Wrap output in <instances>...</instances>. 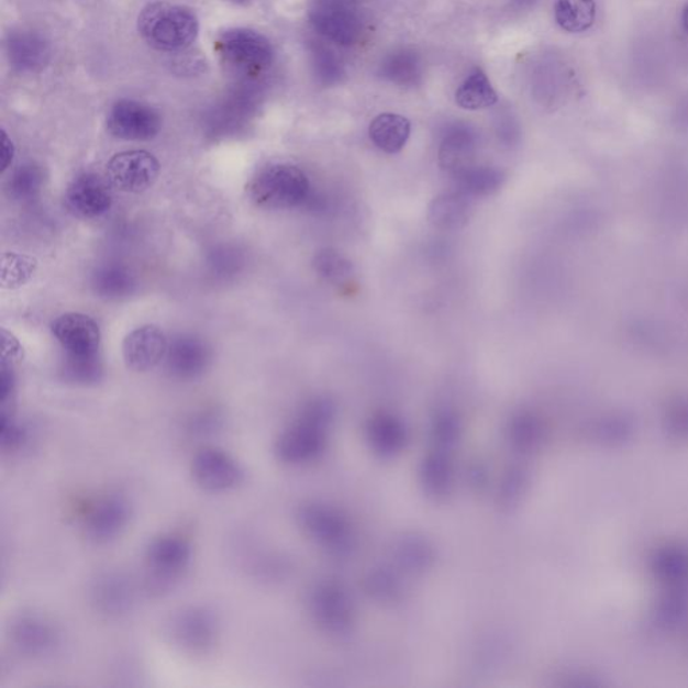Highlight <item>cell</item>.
Segmentation results:
<instances>
[{"mask_svg": "<svg viewBox=\"0 0 688 688\" xmlns=\"http://www.w3.org/2000/svg\"><path fill=\"white\" fill-rule=\"evenodd\" d=\"M137 32L156 51H186L197 41L198 16L189 8L168 2L146 5L137 16Z\"/></svg>", "mask_w": 688, "mask_h": 688, "instance_id": "cell-1", "label": "cell"}, {"mask_svg": "<svg viewBox=\"0 0 688 688\" xmlns=\"http://www.w3.org/2000/svg\"><path fill=\"white\" fill-rule=\"evenodd\" d=\"M312 190L307 174L298 166L287 163L263 168L247 185L251 201L264 210L304 208Z\"/></svg>", "mask_w": 688, "mask_h": 688, "instance_id": "cell-2", "label": "cell"}, {"mask_svg": "<svg viewBox=\"0 0 688 688\" xmlns=\"http://www.w3.org/2000/svg\"><path fill=\"white\" fill-rule=\"evenodd\" d=\"M222 62L244 76H258L274 64L275 51L265 35L251 29H231L217 41Z\"/></svg>", "mask_w": 688, "mask_h": 688, "instance_id": "cell-3", "label": "cell"}, {"mask_svg": "<svg viewBox=\"0 0 688 688\" xmlns=\"http://www.w3.org/2000/svg\"><path fill=\"white\" fill-rule=\"evenodd\" d=\"M192 547L184 535L168 533L151 541L146 551V573L151 589L156 591L174 587L189 570Z\"/></svg>", "mask_w": 688, "mask_h": 688, "instance_id": "cell-4", "label": "cell"}, {"mask_svg": "<svg viewBox=\"0 0 688 688\" xmlns=\"http://www.w3.org/2000/svg\"><path fill=\"white\" fill-rule=\"evenodd\" d=\"M131 521V506L118 493L101 495L84 507L81 528L90 541L107 545L122 536Z\"/></svg>", "mask_w": 688, "mask_h": 688, "instance_id": "cell-5", "label": "cell"}, {"mask_svg": "<svg viewBox=\"0 0 688 688\" xmlns=\"http://www.w3.org/2000/svg\"><path fill=\"white\" fill-rule=\"evenodd\" d=\"M192 479L210 493L234 490L244 481L245 473L237 458L219 446H203L191 462Z\"/></svg>", "mask_w": 688, "mask_h": 688, "instance_id": "cell-6", "label": "cell"}, {"mask_svg": "<svg viewBox=\"0 0 688 688\" xmlns=\"http://www.w3.org/2000/svg\"><path fill=\"white\" fill-rule=\"evenodd\" d=\"M52 334L64 348L69 364L99 360L101 331L92 318L78 312L64 313L54 320Z\"/></svg>", "mask_w": 688, "mask_h": 688, "instance_id": "cell-7", "label": "cell"}, {"mask_svg": "<svg viewBox=\"0 0 688 688\" xmlns=\"http://www.w3.org/2000/svg\"><path fill=\"white\" fill-rule=\"evenodd\" d=\"M160 163L144 149L123 151L113 155L107 165V180L114 189L138 195L158 180Z\"/></svg>", "mask_w": 688, "mask_h": 688, "instance_id": "cell-8", "label": "cell"}, {"mask_svg": "<svg viewBox=\"0 0 688 688\" xmlns=\"http://www.w3.org/2000/svg\"><path fill=\"white\" fill-rule=\"evenodd\" d=\"M170 635L175 645L186 654L204 655L217 643L219 621L207 608H187L174 615Z\"/></svg>", "mask_w": 688, "mask_h": 688, "instance_id": "cell-9", "label": "cell"}, {"mask_svg": "<svg viewBox=\"0 0 688 688\" xmlns=\"http://www.w3.org/2000/svg\"><path fill=\"white\" fill-rule=\"evenodd\" d=\"M107 126L120 141L146 142L159 134L162 120L154 108L143 102L120 100L108 113Z\"/></svg>", "mask_w": 688, "mask_h": 688, "instance_id": "cell-10", "label": "cell"}, {"mask_svg": "<svg viewBox=\"0 0 688 688\" xmlns=\"http://www.w3.org/2000/svg\"><path fill=\"white\" fill-rule=\"evenodd\" d=\"M65 201L78 219L95 220L110 211L112 195L110 186L99 175L84 173L69 184Z\"/></svg>", "mask_w": 688, "mask_h": 688, "instance_id": "cell-11", "label": "cell"}, {"mask_svg": "<svg viewBox=\"0 0 688 688\" xmlns=\"http://www.w3.org/2000/svg\"><path fill=\"white\" fill-rule=\"evenodd\" d=\"M165 332L158 325L146 324L131 331L123 342V358L129 369L146 373L155 369L167 357Z\"/></svg>", "mask_w": 688, "mask_h": 688, "instance_id": "cell-12", "label": "cell"}, {"mask_svg": "<svg viewBox=\"0 0 688 688\" xmlns=\"http://www.w3.org/2000/svg\"><path fill=\"white\" fill-rule=\"evenodd\" d=\"M5 54L13 69L20 74H37L52 58L49 42L33 30H15L5 40Z\"/></svg>", "mask_w": 688, "mask_h": 688, "instance_id": "cell-13", "label": "cell"}, {"mask_svg": "<svg viewBox=\"0 0 688 688\" xmlns=\"http://www.w3.org/2000/svg\"><path fill=\"white\" fill-rule=\"evenodd\" d=\"M312 25L320 34L348 45L359 33L358 20L342 2L317 0L311 10Z\"/></svg>", "mask_w": 688, "mask_h": 688, "instance_id": "cell-14", "label": "cell"}, {"mask_svg": "<svg viewBox=\"0 0 688 688\" xmlns=\"http://www.w3.org/2000/svg\"><path fill=\"white\" fill-rule=\"evenodd\" d=\"M478 135L468 125L455 124L444 132L439 159L443 170L451 175L474 165Z\"/></svg>", "mask_w": 688, "mask_h": 688, "instance_id": "cell-15", "label": "cell"}, {"mask_svg": "<svg viewBox=\"0 0 688 688\" xmlns=\"http://www.w3.org/2000/svg\"><path fill=\"white\" fill-rule=\"evenodd\" d=\"M15 647L29 656H45L58 645V632L38 615H22L13 625Z\"/></svg>", "mask_w": 688, "mask_h": 688, "instance_id": "cell-16", "label": "cell"}, {"mask_svg": "<svg viewBox=\"0 0 688 688\" xmlns=\"http://www.w3.org/2000/svg\"><path fill=\"white\" fill-rule=\"evenodd\" d=\"M473 211V199L455 190L434 198L430 208V221L440 231L455 232L467 225Z\"/></svg>", "mask_w": 688, "mask_h": 688, "instance_id": "cell-17", "label": "cell"}, {"mask_svg": "<svg viewBox=\"0 0 688 688\" xmlns=\"http://www.w3.org/2000/svg\"><path fill=\"white\" fill-rule=\"evenodd\" d=\"M454 190L469 199H479L493 195L504 184V174L490 166H469L451 175Z\"/></svg>", "mask_w": 688, "mask_h": 688, "instance_id": "cell-18", "label": "cell"}, {"mask_svg": "<svg viewBox=\"0 0 688 688\" xmlns=\"http://www.w3.org/2000/svg\"><path fill=\"white\" fill-rule=\"evenodd\" d=\"M168 369L179 378L199 376L207 367L209 355L202 342L195 337H180L175 341L167 353Z\"/></svg>", "mask_w": 688, "mask_h": 688, "instance_id": "cell-19", "label": "cell"}, {"mask_svg": "<svg viewBox=\"0 0 688 688\" xmlns=\"http://www.w3.org/2000/svg\"><path fill=\"white\" fill-rule=\"evenodd\" d=\"M410 130L412 126L407 118L396 113H384L373 120L369 135L374 146L393 155L407 146Z\"/></svg>", "mask_w": 688, "mask_h": 688, "instance_id": "cell-20", "label": "cell"}, {"mask_svg": "<svg viewBox=\"0 0 688 688\" xmlns=\"http://www.w3.org/2000/svg\"><path fill=\"white\" fill-rule=\"evenodd\" d=\"M497 101L498 95L481 69H475L456 92L457 106L467 111L486 110L497 104Z\"/></svg>", "mask_w": 688, "mask_h": 688, "instance_id": "cell-21", "label": "cell"}, {"mask_svg": "<svg viewBox=\"0 0 688 688\" xmlns=\"http://www.w3.org/2000/svg\"><path fill=\"white\" fill-rule=\"evenodd\" d=\"M318 275L332 286L341 289H352L355 286V270L353 264L348 262L341 252L325 247L318 253L313 259Z\"/></svg>", "mask_w": 688, "mask_h": 688, "instance_id": "cell-22", "label": "cell"}, {"mask_svg": "<svg viewBox=\"0 0 688 688\" xmlns=\"http://www.w3.org/2000/svg\"><path fill=\"white\" fill-rule=\"evenodd\" d=\"M555 21L567 33H584L595 25V0H558L554 9Z\"/></svg>", "mask_w": 688, "mask_h": 688, "instance_id": "cell-23", "label": "cell"}, {"mask_svg": "<svg viewBox=\"0 0 688 688\" xmlns=\"http://www.w3.org/2000/svg\"><path fill=\"white\" fill-rule=\"evenodd\" d=\"M95 292L101 298L118 300L126 298L136 287L134 275L122 265H106L95 271Z\"/></svg>", "mask_w": 688, "mask_h": 688, "instance_id": "cell-24", "label": "cell"}, {"mask_svg": "<svg viewBox=\"0 0 688 688\" xmlns=\"http://www.w3.org/2000/svg\"><path fill=\"white\" fill-rule=\"evenodd\" d=\"M44 185V173L33 163L18 167L9 182L11 197L16 201H29L38 195Z\"/></svg>", "mask_w": 688, "mask_h": 688, "instance_id": "cell-25", "label": "cell"}, {"mask_svg": "<svg viewBox=\"0 0 688 688\" xmlns=\"http://www.w3.org/2000/svg\"><path fill=\"white\" fill-rule=\"evenodd\" d=\"M98 596L108 611L122 612L131 602L132 589L122 577H107L98 588Z\"/></svg>", "mask_w": 688, "mask_h": 688, "instance_id": "cell-26", "label": "cell"}, {"mask_svg": "<svg viewBox=\"0 0 688 688\" xmlns=\"http://www.w3.org/2000/svg\"><path fill=\"white\" fill-rule=\"evenodd\" d=\"M33 258L18 255L3 256L2 284L3 287L21 286L34 274Z\"/></svg>", "mask_w": 688, "mask_h": 688, "instance_id": "cell-27", "label": "cell"}, {"mask_svg": "<svg viewBox=\"0 0 688 688\" xmlns=\"http://www.w3.org/2000/svg\"><path fill=\"white\" fill-rule=\"evenodd\" d=\"M393 59L400 66L389 62V64L386 65V68H388V77H390L391 80H400L401 82L413 80V75H415V65H418L415 64V59L403 53L398 57H393Z\"/></svg>", "mask_w": 688, "mask_h": 688, "instance_id": "cell-28", "label": "cell"}, {"mask_svg": "<svg viewBox=\"0 0 688 688\" xmlns=\"http://www.w3.org/2000/svg\"><path fill=\"white\" fill-rule=\"evenodd\" d=\"M15 148L5 131H0V170H8L11 162L14 159Z\"/></svg>", "mask_w": 688, "mask_h": 688, "instance_id": "cell-29", "label": "cell"}, {"mask_svg": "<svg viewBox=\"0 0 688 688\" xmlns=\"http://www.w3.org/2000/svg\"><path fill=\"white\" fill-rule=\"evenodd\" d=\"M681 23H684V27L686 30V33L688 34V3L684 10V13H681Z\"/></svg>", "mask_w": 688, "mask_h": 688, "instance_id": "cell-30", "label": "cell"}]
</instances>
